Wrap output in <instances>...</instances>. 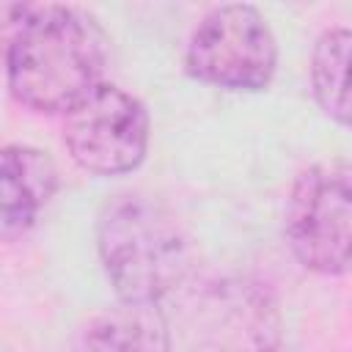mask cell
Wrapping results in <instances>:
<instances>
[{
	"label": "cell",
	"instance_id": "cell-7",
	"mask_svg": "<svg viewBox=\"0 0 352 352\" xmlns=\"http://www.w3.org/2000/svg\"><path fill=\"white\" fill-rule=\"evenodd\" d=\"M0 162V228L3 239H16L36 223L38 212L55 195L58 168L41 148L19 143L6 146Z\"/></svg>",
	"mask_w": 352,
	"mask_h": 352
},
{
	"label": "cell",
	"instance_id": "cell-3",
	"mask_svg": "<svg viewBox=\"0 0 352 352\" xmlns=\"http://www.w3.org/2000/svg\"><path fill=\"white\" fill-rule=\"evenodd\" d=\"M192 352H278L283 322L267 286L245 275H220L192 286L179 311Z\"/></svg>",
	"mask_w": 352,
	"mask_h": 352
},
{
	"label": "cell",
	"instance_id": "cell-8",
	"mask_svg": "<svg viewBox=\"0 0 352 352\" xmlns=\"http://www.w3.org/2000/svg\"><path fill=\"white\" fill-rule=\"evenodd\" d=\"M72 352H170V330L157 302H118L88 319Z\"/></svg>",
	"mask_w": 352,
	"mask_h": 352
},
{
	"label": "cell",
	"instance_id": "cell-1",
	"mask_svg": "<svg viewBox=\"0 0 352 352\" xmlns=\"http://www.w3.org/2000/svg\"><path fill=\"white\" fill-rule=\"evenodd\" d=\"M107 36L99 22L55 3L8 8L6 77L14 99L38 113H69L102 85Z\"/></svg>",
	"mask_w": 352,
	"mask_h": 352
},
{
	"label": "cell",
	"instance_id": "cell-2",
	"mask_svg": "<svg viewBox=\"0 0 352 352\" xmlns=\"http://www.w3.org/2000/svg\"><path fill=\"white\" fill-rule=\"evenodd\" d=\"M96 248L104 275L124 302H160L192 270L184 228L168 206L143 192H118L102 206Z\"/></svg>",
	"mask_w": 352,
	"mask_h": 352
},
{
	"label": "cell",
	"instance_id": "cell-9",
	"mask_svg": "<svg viewBox=\"0 0 352 352\" xmlns=\"http://www.w3.org/2000/svg\"><path fill=\"white\" fill-rule=\"evenodd\" d=\"M311 91L316 104L352 129V30H324L311 52Z\"/></svg>",
	"mask_w": 352,
	"mask_h": 352
},
{
	"label": "cell",
	"instance_id": "cell-4",
	"mask_svg": "<svg viewBox=\"0 0 352 352\" xmlns=\"http://www.w3.org/2000/svg\"><path fill=\"white\" fill-rule=\"evenodd\" d=\"M283 236L305 270L352 272V162H319L294 179L283 209Z\"/></svg>",
	"mask_w": 352,
	"mask_h": 352
},
{
	"label": "cell",
	"instance_id": "cell-5",
	"mask_svg": "<svg viewBox=\"0 0 352 352\" xmlns=\"http://www.w3.org/2000/svg\"><path fill=\"white\" fill-rule=\"evenodd\" d=\"M184 66L195 80L214 88L264 91L278 69V44L258 8L217 6L195 25Z\"/></svg>",
	"mask_w": 352,
	"mask_h": 352
},
{
	"label": "cell",
	"instance_id": "cell-6",
	"mask_svg": "<svg viewBox=\"0 0 352 352\" xmlns=\"http://www.w3.org/2000/svg\"><path fill=\"white\" fill-rule=\"evenodd\" d=\"M63 143L88 173H129L148 151V113L124 88L102 82L66 113Z\"/></svg>",
	"mask_w": 352,
	"mask_h": 352
}]
</instances>
